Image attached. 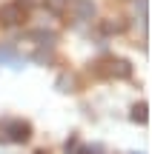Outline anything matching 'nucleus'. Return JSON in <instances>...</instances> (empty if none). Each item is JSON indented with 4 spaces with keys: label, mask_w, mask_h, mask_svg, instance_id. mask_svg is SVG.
I'll return each instance as SVG.
<instances>
[{
    "label": "nucleus",
    "mask_w": 152,
    "mask_h": 154,
    "mask_svg": "<svg viewBox=\"0 0 152 154\" xmlns=\"http://www.w3.org/2000/svg\"><path fill=\"white\" fill-rule=\"evenodd\" d=\"M57 86H60V91H75V86H78V83H75V77L63 74L60 80H57Z\"/></svg>",
    "instance_id": "8"
},
{
    "label": "nucleus",
    "mask_w": 152,
    "mask_h": 154,
    "mask_svg": "<svg viewBox=\"0 0 152 154\" xmlns=\"http://www.w3.org/2000/svg\"><path fill=\"white\" fill-rule=\"evenodd\" d=\"M80 151H83V149H80V143H78V140H69V143H66V154H80Z\"/></svg>",
    "instance_id": "9"
},
{
    "label": "nucleus",
    "mask_w": 152,
    "mask_h": 154,
    "mask_svg": "<svg viewBox=\"0 0 152 154\" xmlns=\"http://www.w3.org/2000/svg\"><path fill=\"white\" fill-rule=\"evenodd\" d=\"M29 137H32V126L26 120H9L0 126V140L6 143H26Z\"/></svg>",
    "instance_id": "1"
},
{
    "label": "nucleus",
    "mask_w": 152,
    "mask_h": 154,
    "mask_svg": "<svg viewBox=\"0 0 152 154\" xmlns=\"http://www.w3.org/2000/svg\"><path fill=\"white\" fill-rule=\"evenodd\" d=\"M37 154H49V151H37Z\"/></svg>",
    "instance_id": "12"
},
{
    "label": "nucleus",
    "mask_w": 152,
    "mask_h": 154,
    "mask_svg": "<svg viewBox=\"0 0 152 154\" xmlns=\"http://www.w3.org/2000/svg\"><path fill=\"white\" fill-rule=\"evenodd\" d=\"M124 29H126L124 20H106V23H103V32H106V34H118V32H124Z\"/></svg>",
    "instance_id": "5"
},
{
    "label": "nucleus",
    "mask_w": 152,
    "mask_h": 154,
    "mask_svg": "<svg viewBox=\"0 0 152 154\" xmlns=\"http://www.w3.org/2000/svg\"><path fill=\"white\" fill-rule=\"evenodd\" d=\"M23 6H17V3H11V6H6L3 11H0V20L3 23H9V26H15V23H20L23 20Z\"/></svg>",
    "instance_id": "4"
},
{
    "label": "nucleus",
    "mask_w": 152,
    "mask_h": 154,
    "mask_svg": "<svg viewBox=\"0 0 152 154\" xmlns=\"http://www.w3.org/2000/svg\"><path fill=\"white\" fill-rule=\"evenodd\" d=\"M101 74H106V77H129L132 74V66H129V60H115V57H109L106 63H101V69H98Z\"/></svg>",
    "instance_id": "2"
},
{
    "label": "nucleus",
    "mask_w": 152,
    "mask_h": 154,
    "mask_svg": "<svg viewBox=\"0 0 152 154\" xmlns=\"http://www.w3.org/2000/svg\"><path fill=\"white\" fill-rule=\"evenodd\" d=\"M80 154H92V151H86V149H83V151H80Z\"/></svg>",
    "instance_id": "11"
},
{
    "label": "nucleus",
    "mask_w": 152,
    "mask_h": 154,
    "mask_svg": "<svg viewBox=\"0 0 152 154\" xmlns=\"http://www.w3.org/2000/svg\"><path fill=\"white\" fill-rule=\"evenodd\" d=\"M32 37L37 40V46H55V34L52 32H34Z\"/></svg>",
    "instance_id": "6"
},
{
    "label": "nucleus",
    "mask_w": 152,
    "mask_h": 154,
    "mask_svg": "<svg viewBox=\"0 0 152 154\" xmlns=\"http://www.w3.org/2000/svg\"><path fill=\"white\" fill-rule=\"evenodd\" d=\"M132 120L135 123H147V103H138L132 109Z\"/></svg>",
    "instance_id": "7"
},
{
    "label": "nucleus",
    "mask_w": 152,
    "mask_h": 154,
    "mask_svg": "<svg viewBox=\"0 0 152 154\" xmlns=\"http://www.w3.org/2000/svg\"><path fill=\"white\" fill-rule=\"evenodd\" d=\"M72 14H75V20H92L95 17V3L92 0H75Z\"/></svg>",
    "instance_id": "3"
},
{
    "label": "nucleus",
    "mask_w": 152,
    "mask_h": 154,
    "mask_svg": "<svg viewBox=\"0 0 152 154\" xmlns=\"http://www.w3.org/2000/svg\"><path fill=\"white\" fill-rule=\"evenodd\" d=\"M43 3V0H17V6H23V9H32V6Z\"/></svg>",
    "instance_id": "10"
}]
</instances>
